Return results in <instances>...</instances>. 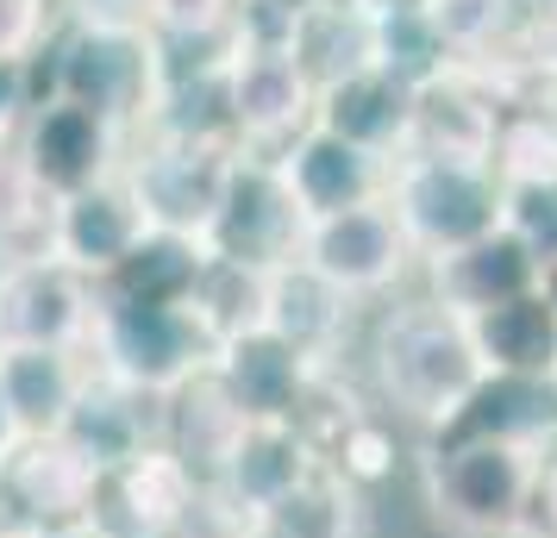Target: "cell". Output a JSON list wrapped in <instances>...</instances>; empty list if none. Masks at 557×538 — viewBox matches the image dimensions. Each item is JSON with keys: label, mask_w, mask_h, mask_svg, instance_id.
I'll use <instances>...</instances> for the list:
<instances>
[{"label": "cell", "mask_w": 557, "mask_h": 538, "mask_svg": "<svg viewBox=\"0 0 557 538\" xmlns=\"http://www.w3.org/2000/svg\"><path fill=\"white\" fill-rule=\"evenodd\" d=\"M38 95H63L107 113L126 138H145L163 101V51L138 20H82L70 13L51 51L38 57Z\"/></svg>", "instance_id": "6da1fadb"}, {"label": "cell", "mask_w": 557, "mask_h": 538, "mask_svg": "<svg viewBox=\"0 0 557 538\" xmlns=\"http://www.w3.org/2000/svg\"><path fill=\"white\" fill-rule=\"evenodd\" d=\"M370 358H376L382 395L407 420H426V426H451L457 413L470 408V395L488 383V363L470 338V320L438 308L432 295L382 313Z\"/></svg>", "instance_id": "7a4b0ae2"}, {"label": "cell", "mask_w": 557, "mask_h": 538, "mask_svg": "<svg viewBox=\"0 0 557 538\" xmlns=\"http://www.w3.org/2000/svg\"><path fill=\"white\" fill-rule=\"evenodd\" d=\"M220 358L213 333L188 301H132V295H101L88 363L113 383L138 388L151 401H170L176 388L207 376Z\"/></svg>", "instance_id": "3957f363"}, {"label": "cell", "mask_w": 557, "mask_h": 538, "mask_svg": "<svg viewBox=\"0 0 557 538\" xmlns=\"http://www.w3.org/2000/svg\"><path fill=\"white\" fill-rule=\"evenodd\" d=\"M539 451L545 445L520 438H432L426 501L438 526L457 538H520Z\"/></svg>", "instance_id": "277c9868"}, {"label": "cell", "mask_w": 557, "mask_h": 538, "mask_svg": "<svg viewBox=\"0 0 557 538\" xmlns=\"http://www.w3.org/2000/svg\"><path fill=\"white\" fill-rule=\"evenodd\" d=\"M507 182L495 163H451V157H395L388 176V207L401 220L413 257H445L463 251L502 226Z\"/></svg>", "instance_id": "5b68a950"}, {"label": "cell", "mask_w": 557, "mask_h": 538, "mask_svg": "<svg viewBox=\"0 0 557 538\" xmlns=\"http://www.w3.org/2000/svg\"><path fill=\"white\" fill-rule=\"evenodd\" d=\"M238 145L226 138H195V132H145L132 138L126 151V182L145 201V220L157 232H182V238H201L226 201L232 170H238Z\"/></svg>", "instance_id": "8992f818"}, {"label": "cell", "mask_w": 557, "mask_h": 538, "mask_svg": "<svg viewBox=\"0 0 557 538\" xmlns=\"http://www.w3.org/2000/svg\"><path fill=\"white\" fill-rule=\"evenodd\" d=\"M126 151H132V138L107 113H95L82 101H63V95H38V107L26 113V126L13 138L20 176L45 201H63V195H82L95 182L120 176Z\"/></svg>", "instance_id": "52a82bcc"}, {"label": "cell", "mask_w": 557, "mask_h": 538, "mask_svg": "<svg viewBox=\"0 0 557 538\" xmlns=\"http://www.w3.org/2000/svg\"><path fill=\"white\" fill-rule=\"evenodd\" d=\"M301 238H307V213L295 201V188L282 182V163L276 157H238L232 170V188L213 226H207V257L220 263H245V270H282L301 257Z\"/></svg>", "instance_id": "ba28073f"}, {"label": "cell", "mask_w": 557, "mask_h": 538, "mask_svg": "<svg viewBox=\"0 0 557 538\" xmlns=\"http://www.w3.org/2000/svg\"><path fill=\"white\" fill-rule=\"evenodd\" d=\"M313 107L320 88L288 45H238V57L226 63V113L238 151L282 157L313 126Z\"/></svg>", "instance_id": "9c48e42d"}, {"label": "cell", "mask_w": 557, "mask_h": 538, "mask_svg": "<svg viewBox=\"0 0 557 538\" xmlns=\"http://www.w3.org/2000/svg\"><path fill=\"white\" fill-rule=\"evenodd\" d=\"M101 313V288L63 257H13L0 263V345H57V351H88Z\"/></svg>", "instance_id": "30bf717a"}, {"label": "cell", "mask_w": 557, "mask_h": 538, "mask_svg": "<svg viewBox=\"0 0 557 538\" xmlns=\"http://www.w3.org/2000/svg\"><path fill=\"white\" fill-rule=\"evenodd\" d=\"M301 263L320 270L338 295L370 301V295H388L407 276L413 245H407L401 220H395V207L382 195L370 207H345V213H326V220H307Z\"/></svg>", "instance_id": "8fae6325"}, {"label": "cell", "mask_w": 557, "mask_h": 538, "mask_svg": "<svg viewBox=\"0 0 557 538\" xmlns=\"http://www.w3.org/2000/svg\"><path fill=\"white\" fill-rule=\"evenodd\" d=\"M151 220H145V201H138V188L120 176L95 182V188H82V195H63L51 201V226H45V251L63 257L70 270H82L88 283L101 288L107 276H120L126 270V257L151 238Z\"/></svg>", "instance_id": "7c38bea8"}, {"label": "cell", "mask_w": 557, "mask_h": 538, "mask_svg": "<svg viewBox=\"0 0 557 538\" xmlns=\"http://www.w3.org/2000/svg\"><path fill=\"white\" fill-rule=\"evenodd\" d=\"M101 470L70 438H20V451L0 463V526H63L95 520L101 508Z\"/></svg>", "instance_id": "4fadbf2b"}, {"label": "cell", "mask_w": 557, "mask_h": 538, "mask_svg": "<svg viewBox=\"0 0 557 538\" xmlns=\"http://www.w3.org/2000/svg\"><path fill=\"white\" fill-rule=\"evenodd\" d=\"M507 107L495 82L451 63L445 76L420 82L413 95V126H407L401 157H451V163H495V138H502Z\"/></svg>", "instance_id": "5bb4252c"}, {"label": "cell", "mask_w": 557, "mask_h": 538, "mask_svg": "<svg viewBox=\"0 0 557 538\" xmlns=\"http://www.w3.org/2000/svg\"><path fill=\"white\" fill-rule=\"evenodd\" d=\"M201 495H207L201 476H195L170 445H151L145 458L107 470L95 520H101L113 538H176V533L195 526Z\"/></svg>", "instance_id": "9a60e30c"}, {"label": "cell", "mask_w": 557, "mask_h": 538, "mask_svg": "<svg viewBox=\"0 0 557 538\" xmlns=\"http://www.w3.org/2000/svg\"><path fill=\"white\" fill-rule=\"evenodd\" d=\"M320 463H326V451H320V438L307 433L301 420H245V433L232 438L226 463L213 476V495L245 526L263 508H276L295 483H307Z\"/></svg>", "instance_id": "2e32d148"}, {"label": "cell", "mask_w": 557, "mask_h": 538, "mask_svg": "<svg viewBox=\"0 0 557 538\" xmlns=\"http://www.w3.org/2000/svg\"><path fill=\"white\" fill-rule=\"evenodd\" d=\"M282 182L295 188L307 220H326V213H345V207H370L388 195V176H395V157H376L338 138L326 126H307L288 151L276 157Z\"/></svg>", "instance_id": "e0dca14e"}, {"label": "cell", "mask_w": 557, "mask_h": 538, "mask_svg": "<svg viewBox=\"0 0 557 538\" xmlns=\"http://www.w3.org/2000/svg\"><path fill=\"white\" fill-rule=\"evenodd\" d=\"M213 376L226 388L238 413L245 420H301L307 395L320 388V363L301 358L288 338H276L270 326H251V333H238L220 345V358H213Z\"/></svg>", "instance_id": "ac0fdd59"}, {"label": "cell", "mask_w": 557, "mask_h": 538, "mask_svg": "<svg viewBox=\"0 0 557 538\" xmlns=\"http://www.w3.org/2000/svg\"><path fill=\"white\" fill-rule=\"evenodd\" d=\"M426 283H432V301H438V308L476 320V313L502 308V301H520V295H532V288H545L552 276L539 270V257H532L513 232L495 226L488 238L463 245V251L432 257Z\"/></svg>", "instance_id": "d6986e66"}, {"label": "cell", "mask_w": 557, "mask_h": 538, "mask_svg": "<svg viewBox=\"0 0 557 538\" xmlns=\"http://www.w3.org/2000/svg\"><path fill=\"white\" fill-rule=\"evenodd\" d=\"M0 383L20 438H57L95 383V363L88 351H57V345H0Z\"/></svg>", "instance_id": "ffe728a7"}, {"label": "cell", "mask_w": 557, "mask_h": 538, "mask_svg": "<svg viewBox=\"0 0 557 538\" xmlns=\"http://www.w3.org/2000/svg\"><path fill=\"white\" fill-rule=\"evenodd\" d=\"M413 95H420V88L407 76L370 63V70H357V76L320 88L313 126L338 132V138H351V145H363V151H376V157H401L407 126H413Z\"/></svg>", "instance_id": "44dd1931"}, {"label": "cell", "mask_w": 557, "mask_h": 538, "mask_svg": "<svg viewBox=\"0 0 557 538\" xmlns=\"http://www.w3.org/2000/svg\"><path fill=\"white\" fill-rule=\"evenodd\" d=\"M57 438H70L82 458L107 476V470H120V463L145 458L151 445H163V401H151V395H138V388L113 383V376L95 370L82 408L70 413V426Z\"/></svg>", "instance_id": "7402d4cb"}, {"label": "cell", "mask_w": 557, "mask_h": 538, "mask_svg": "<svg viewBox=\"0 0 557 538\" xmlns=\"http://www.w3.org/2000/svg\"><path fill=\"white\" fill-rule=\"evenodd\" d=\"M488 376H513V383H557V283L532 288L520 301H502L470 320Z\"/></svg>", "instance_id": "603a6c76"}, {"label": "cell", "mask_w": 557, "mask_h": 538, "mask_svg": "<svg viewBox=\"0 0 557 538\" xmlns=\"http://www.w3.org/2000/svg\"><path fill=\"white\" fill-rule=\"evenodd\" d=\"M288 51L301 57L313 88L370 70L376 63V0H295Z\"/></svg>", "instance_id": "cb8c5ba5"}, {"label": "cell", "mask_w": 557, "mask_h": 538, "mask_svg": "<svg viewBox=\"0 0 557 538\" xmlns=\"http://www.w3.org/2000/svg\"><path fill=\"white\" fill-rule=\"evenodd\" d=\"M351 295H338V288L320 276V270H307L301 257L295 263H282L270 270V288H263V326L276 338H288L301 358H313L320 370L332 363L338 351V338L351 326Z\"/></svg>", "instance_id": "d4e9b609"}, {"label": "cell", "mask_w": 557, "mask_h": 538, "mask_svg": "<svg viewBox=\"0 0 557 538\" xmlns=\"http://www.w3.org/2000/svg\"><path fill=\"white\" fill-rule=\"evenodd\" d=\"M238 538H363V508L345 470L320 463L307 483H295L276 508L238 526Z\"/></svg>", "instance_id": "484cf974"}, {"label": "cell", "mask_w": 557, "mask_h": 538, "mask_svg": "<svg viewBox=\"0 0 557 538\" xmlns=\"http://www.w3.org/2000/svg\"><path fill=\"white\" fill-rule=\"evenodd\" d=\"M420 13L451 63H507L539 26L527 0H420Z\"/></svg>", "instance_id": "4316f807"}, {"label": "cell", "mask_w": 557, "mask_h": 538, "mask_svg": "<svg viewBox=\"0 0 557 538\" xmlns=\"http://www.w3.org/2000/svg\"><path fill=\"white\" fill-rule=\"evenodd\" d=\"M201 270H207V245L201 238L151 232V238L126 257V270L101 283V295H132V301H195Z\"/></svg>", "instance_id": "83f0119b"}, {"label": "cell", "mask_w": 557, "mask_h": 538, "mask_svg": "<svg viewBox=\"0 0 557 538\" xmlns=\"http://www.w3.org/2000/svg\"><path fill=\"white\" fill-rule=\"evenodd\" d=\"M502 226L539 257V270L557 283V182H507Z\"/></svg>", "instance_id": "f1b7e54d"}, {"label": "cell", "mask_w": 557, "mask_h": 538, "mask_svg": "<svg viewBox=\"0 0 557 538\" xmlns=\"http://www.w3.org/2000/svg\"><path fill=\"white\" fill-rule=\"evenodd\" d=\"M70 20V0H0V57L38 63Z\"/></svg>", "instance_id": "f546056e"}, {"label": "cell", "mask_w": 557, "mask_h": 538, "mask_svg": "<svg viewBox=\"0 0 557 538\" xmlns=\"http://www.w3.org/2000/svg\"><path fill=\"white\" fill-rule=\"evenodd\" d=\"M520 538H557V438L539 451L527 513H520Z\"/></svg>", "instance_id": "4dcf8cb0"}, {"label": "cell", "mask_w": 557, "mask_h": 538, "mask_svg": "<svg viewBox=\"0 0 557 538\" xmlns=\"http://www.w3.org/2000/svg\"><path fill=\"white\" fill-rule=\"evenodd\" d=\"M32 107H38V63L0 57V138H20Z\"/></svg>", "instance_id": "1f68e13d"}, {"label": "cell", "mask_w": 557, "mask_h": 538, "mask_svg": "<svg viewBox=\"0 0 557 538\" xmlns=\"http://www.w3.org/2000/svg\"><path fill=\"white\" fill-rule=\"evenodd\" d=\"M70 13H82V20H151V0H70Z\"/></svg>", "instance_id": "d6a6232c"}, {"label": "cell", "mask_w": 557, "mask_h": 538, "mask_svg": "<svg viewBox=\"0 0 557 538\" xmlns=\"http://www.w3.org/2000/svg\"><path fill=\"white\" fill-rule=\"evenodd\" d=\"M7 538H113L101 526V520H63V526H20V533H7Z\"/></svg>", "instance_id": "836d02e7"}, {"label": "cell", "mask_w": 557, "mask_h": 538, "mask_svg": "<svg viewBox=\"0 0 557 538\" xmlns=\"http://www.w3.org/2000/svg\"><path fill=\"white\" fill-rule=\"evenodd\" d=\"M20 451V426H13V408H7V383H0V463Z\"/></svg>", "instance_id": "e575fe53"}, {"label": "cell", "mask_w": 557, "mask_h": 538, "mask_svg": "<svg viewBox=\"0 0 557 538\" xmlns=\"http://www.w3.org/2000/svg\"><path fill=\"white\" fill-rule=\"evenodd\" d=\"M532 7V20H557V0H527Z\"/></svg>", "instance_id": "d590c367"}, {"label": "cell", "mask_w": 557, "mask_h": 538, "mask_svg": "<svg viewBox=\"0 0 557 538\" xmlns=\"http://www.w3.org/2000/svg\"><path fill=\"white\" fill-rule=\"evenodd\" d=\"M176 538H207V533H195V526H188V533H176Z\"/></svg>", "instance_id": "8d00e7d4"}]
</instances>
